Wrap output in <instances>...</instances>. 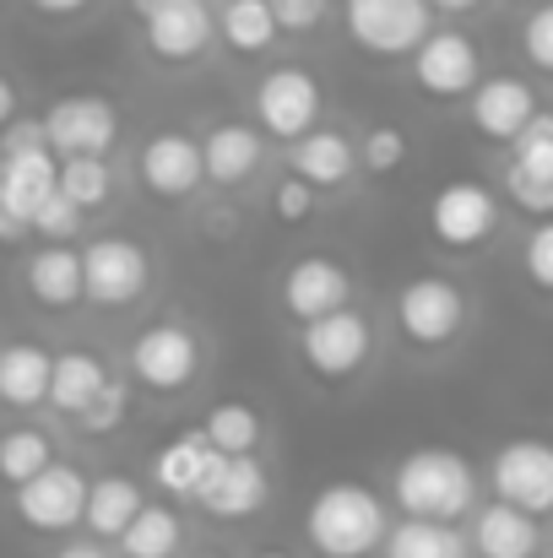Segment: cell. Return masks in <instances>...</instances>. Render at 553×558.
Segmentation results:
<instances>
[{"instance_id": "8992f818", "label": "cell", "mask_w": 553, "mask_h": 558, "mask_svg": "<svg viewBox=\"0 0 553 558\" xmlns=\"http://www.w3.org/2000/svg\"><path fill=\"white\" fill-rule=\"evenodd\" d=\"M467 320H472V304H467V293L450 277L423 271V277H407L396 288V331L412 348H423V353L450 348L467 331Z\"/></svg>"}, {"instance_id": "5bb4252c", "label": "cell", "mask_w": 553, "mask_h": 558, "mask_svg": "<svg viewBox=\"0 0 553 558\" xmlns=\"http://www.w3.org/2000/svg\"><path fill=\"white\" fill-rule=\"evenodd\" d=\"M489 483L494 499L527 515H549L553 510V450L543 439H510L494 450L489 461Z\"/></svg>"}, {"instance_id": "d4e9b609", "label": "cell", "mask_w": 553, "mask_h": 558, "mask_svg": "<svg viewBox=\"0 0 553 558\" xmlns=\"http://www.w3.org/2000/svg\"><path fill=\"white\" fill-rule=\"evenodd\" d=\"M49 359H55V353L38 348V342H11V348H0V407H11V412L44 407Z\"/></svg>"}, {"instance_id": "9a60e30c", "label": "cell", "mask_w": 553, "mask_h": 558, "mask_svg": "<svg viewBox=\"0 0 553 558\" xmlns=\"http://www.w3.org/2000/svg\"><path fill=\"white\" fill-rule=\"evenodd\" d=\"M532 114H538V93L521 76H478V87L467 93V120L494 147H510Z\"/></svg>"}, {"instance_id": "8fae6325", "label": "cell", "mask_w": 553, "mask_h": 558, "mask_svg": "<svg viewBox=\"0 0 553 558\" xmlns=\"http://www.w3.org/2000/svg\"><path fill=\"white\" fill-rule=\"evenodd\" d=\"M407 60H412L418 93L434 98V104L467 98V93L478 87V76H483V54H478V44H472L461 27H429Z\"/></svg>"}, {"instance_id": "d6986e66", "label": "cell", "mask_w": 553, "mask_h": 558, "mask_svg": "<svg viewBox=\"0 0 553 558\" xmlns=\"http://www.w3.org/2000/svg\"><path fill=\"white\" fill-rule=\"evenodd\" d=\"M266 499H272V477H266V466H261L255 456H223L217 477L201 488L195 505H201L212 521H244V515H261Z\"/></svg>"}, {"instance_id": "ee69618b", "label": "cell", "mask_w": 553, "mask_h": 558, "mask_svg": "<svg viewBox=\"0 0 553 558\" xmlns=\"http://www.w3.org/2000/svg\"><path fill=\"white\" fill-rule=\"evenodd\" d=\"M38 16H55V22H65V16H82V11H93L98 0H27Z\"/></svg>"}, {"instance_id": "cb8c5ba5", "label": "cell", "mask_w": 553, "mask_h": 558, "mask_svg": "<svg viewBox=\"0 0 553 558\" xmlns=\"http://www.w3.org/2000/svg\"><path fill=\"white\" fill-rule=\"evenodd\" d=\"M55 190V153L49 147H27V153H0V201L33 222V211L49 201Z\"/></svg>"}, {"instance_id": "ab89813d", "label": "cell", "mask_w": 553, "mask_h": 558, "mask_svg": "<svg viewBox=\"0 0 553 558\" xmlns=\"http://www.w3.org/2000/svg\"><path fill=\"white\" fill-rule=\"evenodd\" d=\"M521 49L532 60V71H553V5H538L521 27Z\"/></svg>"}, {"instance_id": "7bdbcfd3", "label": "cell", "mask_w": 553, "mask_h": 558, "mask_svg": "<svg viewBox=\"0 0 553 558\" xmlns=\"http://www.w3.org/2000/svg\"><path fill=\"white\" fill-rule=\"evenodd\" d=\"M27 147H44V125L16 114V120L0 131V153H27Z\"/></svg>"}, {"instance_id": "3957f363", "label": "cell", "mask_w": 553, "mask_h": 558, "mask_svg": "<svg viewBox=\"0 0 553 558\" xmlns=\"http://www.w3.org/2000/svg\"><path fill=\"white\" fill-rule=\"evenodd\" d=\"M299 364L315 374L321 385H348L374 364V326L353 304L315 315L299 326Z\"/></svg>"}, {"instance_id": "52a82bcc", "label": "cell", "mask_w": 553, "mask_h": 558, "mask_svg": "<svg viewBox=\"0 0 553 558\" xmlns=\"http://www.w3.org/2000/svg\"><path fill=\"white\" fill-rule=\"evenodd\" d=\"M206 369V348L184 320H153L131 342V379L147 385L153 396H180Z\"/></svg>"}, {"instance_id": "ffe728a7", "label": "cell", "mask_w": 553, "mask_h": 558, "mask_svg": "<svg viewBox=\"0 0 553 558\" xmlns=\"http://www.w3.org/2000/svg\"><path fill=\"white\" fill-rule=\"evenodd\" d=\"M288 163H293V180H304L310 190H342L359 174L353 142L332 125H315L299 142H288Z\"/></svg>"}, {"instance_id": "8d00e7d4", "label": "cell", "mask_w": 553, "mask_h": 558, "mask_svg": "<svg viewBox=\"0 0 553 558\" xmlns=\"http://www.w3.org/2000/svg\"><path fill=\"white\" fill-rule=\"evenodd\" d=\"M82 217L87 211H76L60 190H49V201L33 211V222H27V233H44L49 244H65V239H76V228H82Z\"/></svg>"}, {"instance_id": "f1b7e54d", "label": "cell", "mask_w": 553, "mask_h": 558, "mask_svg": "<svg viewBox=\"0 0 553 558\" xmlns=\"http://www.w3.org/2000/svg\"><path fill=\"white\" fill-rule=\"evenodd\" d=\"M380 554L385 558H472L467 554V537L450 521H412V515L385 526Z\"/></svg>"}, {"instance_id": "277c9868", "label": "cell", "mask_w": 553, "mask_h": 558, "mask_svg": "<svg viewBox=\"0 0 553 558\" xmlns=\"http://www.w3.org/2000/svg\"><path fill=\"white\" fill-rule=\"evenodd\" d=\"M250 114H255V131L272 136V142H299L304 131L321 125L326 114V93H321V76L310 65H272L255 93H250Z\"/></svg>"}, {"instance_id": "7402d4cb", "label": "cell", "mask_w": 553, "mask_h": 558, "mask_svg": "<svg viewBox=\"0 0 553 558\" xmlns=\"http://www.w3.org/2000/svg\"><path fill=\"white\" fill-rule=\"evenodd\" d=\"M223 456L201 439V434H184V439H169L158 456H153V477L169 499H201V488L217 477Z\"/></svg>"}, {"instance_id": "9c48e42d", "label": "cell", "mask_w": 553, "mask_h": 558, "mask_svg": "<svg viewBox=\"0 0 553 558\" xmlns=\"http://www.w3.org/2000/svg\"><path fill=\"white\" fill-rule=\"evenodd\" d=\"M342 27L364 54L401 60L434 27V11H429V0H342Z\"/></svg>"}, {"instance_id": "f546056e", "label": "cell", "mask_w": 553, "mask_h": 558, "mask_svg": "<svg viewBox=\"0 0 553 558\" xmlns=\"http://www.w3.org/2000/svg\"><path fill=\"white\" fill-rule=\"evenodd\" d=\"M201 439H206L217 456H255L261 439H266V417H261V407H250V401H217V407H206Z\"/></svg>"}, {"instance_id": "2e32d148", "label": "cell", "mask_w": 553, "mask_h": 558, "mask_svg": "<svg viewBox=\"0 0 553 558\" xmlns=\"http://www.w3.org/2000/svg\"><path fill=\"white\" fill-rule=\"evenodd\" d=\"M136 174L158 201H190L206 185L201 174V142L190 131H153L136 153Z\"/></svg>"}, {"instance_id": "83f0119b", "label": "cell", "mask_w": 553, "mask_h": 558, "mask_svg": "<svg viewBox=\"0 0 553 558\" xmlns=\"http://www.w3.org/2000/svg\"><path fill=\"white\" fill-rule=\"evenodd\" d=\"M109 379L104 359L87 353V348H71V353H55L49 359V390H44V407H55L60 417H76L87 407V396Z\"/></svg>"}, {"instance_id": "681fc988", "label": "cell", "mask_w": 553, "mask_h": 558, "mask_svg": "<svg viewBox=\"0 0 553 558\" xmlns=\"http://www.w3.org/2000/svg\"><path fill=\"white\" fill-rule=\"evenodd\" d=\"M255 558H288V554H277V548H266V554H255Z\"/></svg>"}, {"instance_id": "5b68a950", "label": "cell", "mask_w": 553, "mask_h": 558, "mask_svg": "<svg viewBox=\"0 0 553 558\" xmlns=\"http://www.w3.org/2000/svg\"><path fill=\"white\" fill-rule=\"evenodd\" d=\"M76 260H82V299L98 310H131L153 288V255L131 233H104L87 250H76Z\"/></svg>"}, {"instance_id": "7dc6e473", "label": "cell", "mask_w": 553, "mask_h": 558, "mask_svg": "<svg viewBox=\"0 0 553 558\" xmlns=\"http://www.w3.org/2000/svg\"><path fill=\"white\" fill-rule=\"evenodd\" d=\"M49 558H115V554H104L98 543H65V548H55Z\"/></svg>"}, {"instance_id": "603a6c76", "label": "cell", "mask_w": 553, "mask_h": 558, "mask_svg": "<svg viewBox=\"0 0 553 558\" xmlns=\"http://www.w3.org/2000/svg\"><path fill=\"white\" fill-rule=\"evenodd\" d=\"M22 282H27L33 304H44V310H76L82 304V260L65 244L33 250L27 266H22Z\"/></svg>"}, {"instance_id": "836d02e7", "label": "cell", "mask_w": 553, "mask_h": 558, "mask_svg": "<svg viewBox=\"0 0 553 558\" xmlns=\"http://www.w3.org/2000/svg\"><path fill=\"white\" fill-rule=\"evenodd\" d=\"M510 169L516 174H527V180H543L553 185V114H532L527 120V131L510 142Z\"/></svg>"}, {"instance_id": "bcb514c9", "label": "cell", "mask_w": 553, "mask_h": 558, "mask_svg": "<svg viewBox=\"0 0 553 558\" xmlns=\"http://www.w3.org/2000/svg\"><path fill=\"white\" fill-rule=\"evenodd\" d=\"M22 239H27V222H22V217H16V211L0 201V244H22Z\"/></svg>"}, {"instance_id": "7a4b0ae2", "label": "cell", "mask_w": 553, "mask_h": 558, "mask_svg": "<svg viewBox=\"0 0 553 558\" xmlns=\"http://www.w3.org/2000/svg\"><path fill=\"white\" fill-rule=\"evenodd\" d=\"M385 505L369 483H326L304 505V543L321 558H369L385 537Z\"/></svg>"}, {"instance_id": "e575fe53", "label": "cell", "mask_w": 553, "mask_h": 558, "mask_svg": "<svg viewBox=\"0 0 553 558\" xmlns=\"http://www.w3.org/2000/svg\"><path fill=\"white\" fill-rule=\"evenodd\" d=\"M125 407H131V385L109 374V379L87 396V407L76 412V423H82V434H109V428H120Z\"/></svg>"}, {"instance_id": "f6af8a7d", "label": "cell", "mask_w": 553, "mask_h": 558, "mask_svg": "<svg viewBox=\"0 0 553 558\" xmlns=\"http://www.w3.org/2000/svg\"><path fill=\"white\" fill-rule=\"evenodd\" d=\"M16 114H22V93H16V82H11V76L0 71V131H5V125H11Z\"/></svg>"}, {"instance_id": "e0dca14e", "label": "cell", "mask_w": 553, "mask_h": 558, "mask_svg": "<svg viewBox=\"0 0 553 558\" xmlns=\"http://www.w3.org/2000/svg\"><path fill=\"white\" fill-rule=\"evenodd\" d=\"M277 293H282V310L304 326L315 315H332V310L353 304V277H348V266H337L326 255H304V260H293L282 271V288Z\"/></svg>"}, {"instance_id": "7c38bea8", "label": "cell", "mask_w": 553, "mask_h": 558, "mask_svg": "<svg viewBox=\"0 0 553 558\" xmlns=\"http://www.w3.org/2000/svg\"><path fill=\"white\" fill-rule=\"evenodd\" d=\"M147 54L158 65H195L212 49V11L206 0H131Z\"/></svg>"}, {"instance_id": "c3c4849f", "label": "cell", "mask_w": 553, "mask_h": 558, "mask_svg": "<svg viewBox=\"0 0 553 558\" xmlns=\"http://www.w3.org/2000/svg\"><path fill=\"white\" fill-rule=\"evenodd\" d=\"M483 0H429V11H445V16H461V11H478Z\"/></svg>"}, {"instance_id": "6da1fadb", "label": "cell", "mask_w": 553, "mask_h": 558, "mask_svg": "<svg viewBox=\"0 0 553 558\" xmlns=\"http://www.w3.org/2000/svg\"><path fill=\"white\" fill-rule=\"evenodd\" d=\"M390 499L412 521H450L456 526V521H467V510H478V472L450 445H418L396 461Z\"/></svg>"}, {"instance_id": "d6a6232c", "label": "cell", "mask_w": 553, "mask_h": 558, "mask_svg": "<svg viewBox=\"0 0 553 558\" xmlns=\"http://www.w3.org/2000/svg\"><path fill=\"white\" fill-rule=\"evenodd\" d=\"M49 461H55V445H49L44 428H11V434H0V483H5V488L27 483V477L44 472Z\"/></svg>"}, {"instance_id": "484cf974", "label": "cell", "mask_w": 553, "mask_h": 558, "mask_svg": "<svg viewBox=\"0 0 553 558\" xmlns=\"http://www.w3.org/2000/svg\"><path fill=\"white\" fill-rule=\"evenodd\" d=\"M147 505V494H142V483L136 477H98V483H87V499H82V526L93 532V537H104V543H115L125 526H131V515Z\"/></svg>"}, {"instance_id": "ac0fdd59", "label": "cell", "mask_w": 553, "mask_h": 558, "mask_svg": "<svg viewBox=\"0 0 553 558\" xmlns=\"http://www.w3.org/2000/svg\"><path fill=\"white\" fill-rule=\"evenodd\" d=\"M261 163H266V136L255 125H244V120H223L201 142V174H206V185H223V190L250 185L261 174Z\"/></svg>"}, {"instance_id": "4316f807", "label": "cell", "mask_w": 553, "mask_h": 558, "mask_svg": "<svg viewBox=\"0 0 553 558\" xmlns=\"http://www.w3.org/2000/svg\"><path fill=\"white\" fill-rule=\"evenodd\" d=\"M212 38H223L239 60H255V54H266L282 33H277L266 0H223V5L212 11Z\"/></svg>"}, {"instance_id": "ba28073f", "label": "cell", "mask_w": 553, "mask_h": 558, "mask_svg": "<svg viewBox=\"0 0 553 558\" xmlns=\"http://www.w3.org/2000/svg\"><path fill=\"white\" fill-rule=\"evenodd\" d=\"M38 125L55 158H109L120 142V109L104 93H65L38 114Z\"/></svg>"}, {"instance_id": "b9f144b4", "label": "cell", "mask_w": 553, "mask_h": 558, "mask_svg": "<svg viewBox=\"0 0 553 558\" xmlns=\"http://www.w3.org/2000/svg\"><path fill=\"white\" fill-rule=\"evenodd\" d=\"M505 190H510V201L532 217V222H543L553 211V185H543V180H527V174H516L510 163H505Z\"/></svg>"}, {"instance_id": "f907efd6", "label": "cell", "mask_w": 553, "mask_h": 558, "mask_svg": "<svg viewBox=\"0 0 553 558\" xmlns=\"http://www.w3.org/2000/svg\"><path fill=\"white\" fill-rule=\"evenodd\" d=\"M190 558H223V554H212V548H206V554H190Z\"/></svg>"}, {"instance_id": "4dcf8cb0", "label": "cell", "mask_w": 553, "mask_h": 558, "mask_svg": "<svg viewBox=\"0 0 553 558\" xmlns=\"http://www.w3.org/2000/svg\"><path fill=\"white\" fill-rule=\"evenodd\" d=\"M125 558H180L184 548V521L169 505H142L131 515V526L115 537Z\"/></svg>"}, {"instance_id": "30bf717a", "label": "cell", "mask_w": 553, "mask_h": 558, "mask_svg": "<svg viewBox=\"0 0 553 558\" xmlns=\"http://www.w3.org/2000/svg\"><path fill=\"white\" fill-rule=\"evenodd\" d=\"M429 233L450 255H472L500 233V195L478 180H445L429 201Z\"/></svg>"}, {"instance_id": "44dd1931", "label": "cell", "mask_w": 553, "mask_h": 558, "mask_svg": "<svg viewBox=\"0 0 553 558\" xmlns=\"http://www.w3.org/2000/svg\"><path fill=\"white\" fill-rule=\"evenodd\" d=\"M538 548H543L538 515L510 510V505H500V499L472 515V543H467L472 558H538Z\"/></svg>"}, {"instance_id": "60d3db41", "label": "cell", "mask_w": 553, "mask_h": 558, "mask_svg": "<svg viewBox=\"0 0 553 558\" xmlns=\"http://www.w3.org/2000/svg\"><path fill=\"white\" fill-rule=\"evenodd\" d=\"M521 255H527V277H532V288L549 293L553 288V222L549 217L527 233V250H521Z\"/></svg>"}, {"instance_id": "f35d334b", "label": "cell", "mask_w": 553, "mask_h": 558, "mask_svg": "<svg viewBox=\"0 0 553 558\" xmlns=\"http://www.w3.org/2000/svg\"><path fill=\"white\" fill-rule=\"evenodd\" d=\"M272 217L277 222H310L315 217V190L304 185V180H277V190H272Z\"/></svg>"}, {"instance_id": "1f68e13d", "label": "cell", "mask_w": 553, "mask_h": 558, "mask_svg": "<svg viewBox=\"0 0 553 558\" xmlns=\"http://www.w3.org/2000/svg\"><path fill=\"white\" fill-rule=\"evenodd\" d=\"M55 190L76 211H98L115 195V169H109V158H55Z\"/></svg>"}, {"instance_id": "4fadbf2b", "label": "cell", "mask_w": 553, "mask_h": 558, "mask_svg": "<svg viewBox=\"0 0 553 558\" xmlns=\"http://www.w3.org/2000/svg\"><path fill=\"white\" fill-rule=\"evenodd\" d=\"M82 499H87V477L71 461H49L44 472H33L27 483L11 488V510L22 526L33 532H71L82 526Z\"/></svg>"}, {"instance_id": "74e56055", "label": "cell", "mask_w": 553, "mask_h": 558, "mask_svg": "<svg viewBox=\"0 0 553 558\" xmlns=\"http://www.w3.org/2000/svg\"><path fill=\"white\" fill-rule=\"evenodd\" d=\"M266 5H272L277 33H293V38L321 33V27L332 22V0H266Z\"/></svg>"}, {"instance_id": "d590c367", "label": "cell", "mask_w": 553, "mask_h": 558, "mask_svg": "<svg viewBox=\"0 0 553 558\" xmlns=\"http://www.w3.org/2000/svg\"><path fill=\"white\" fill-rule=\"evenodd\" d=\"M353 158H359V169L364 174H396L401 163H407V131H396V125H374L364 142L353 147Z\"/></svg>"}]
</instances>
